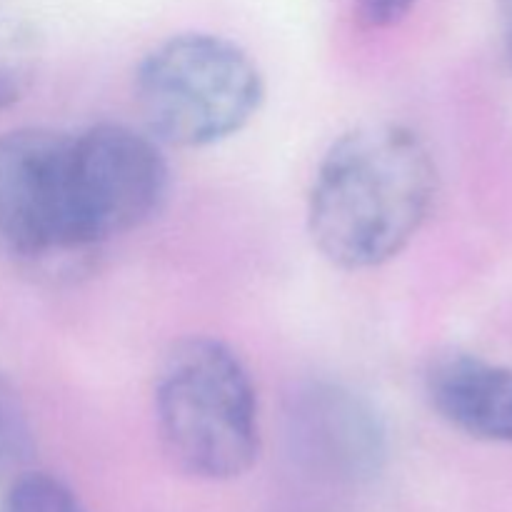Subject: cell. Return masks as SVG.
Instances as JSON below:
<instances>
[{
    "mask_svg": "<svg viewBox=\"0 0 512 512\" xmlns=\"http://www.w3.org/2000/svg\"><path fill=\"white\" fill-rule=\"evenodd\" d=\"M440 188L428 143L400 123H365L340 135L315 170L308 233L340 270L398 258L428 223Z\"/></svg>",
    "mask_w": 512,
    "mask_h": 512,
    "instance_id": "obj_1",
    "label": "cell"
},
{
    "mask_svg": "<svg viewBox=\"0 0 512 512\" xmlns=\"http://www.w3.org/2000/svg\"><path fill=\"white\" fill-rule=\"evenodd\" d=\"M153 405L165 453L190 478L228 483L258 463V393L223 340L190 335L175 343L155 378Z\"/></svg>",
    "mask_w": 512,
    "mask_h": 512,
    "instance_id": "obj_2",
    "label": "cell"
},
{
    "mask_svg": "<svg viewBox=\"0 0 512 512\" xmlns=\"http://www.w3.org/2000/svg\"><path fill=\"white\" fill-rule=\"evenodd\" d=\"M135 108L160 145L208 148L238 135L258 115L265 80L235 40L178 33L135 70Z\"/></svg>",
    "mask_w": 512,
    "mask_h": 512,
    "instance_id": "obj_3",
    "label": "cell"
},
{
    "mask_svg": "<svg viewBox=\"0 0 512 512\" xmlns=\"http://www.w3.org/2000/svg\"><path fill=\"white\" fill-rule=\"evenodd\" d=\"M170 170L150 133L100 123L68 135V205L73 240L93 255L148 223L168 195Z\"/></svg>",
    "mask_w": 512,
    "mask_h": 512,
    "instance_id": "obj_4",
    "label": "cell"
},
{
    "mask_svg": "<svg viewBox=\"0 0 512 512\" xmlns=\"http://www.w3.org/2000/svg\"><path fill=\"white\" fill-rule=\"evenodd\" d=\"M68 135L48 128L0 135V260L75 273L90 258L70 230Z\"/></svg>",
    "mask_w": 512,
    "mask_h": 512,
    "instance_id": "obj_5",
    "label": "cell"
},
{
    "mask_svg": "<svg viewBox=\"0 0 512 512\" xmlns=\"http://www.w3.org/2000/svg\"><path fill=\"white\" fill-rule=\"evenodd\" d=\"M288 438L300 463L343 483L373 480L388 458L378 410L343 385L313 383L298 390L288 410Z\"/></svg>",
    "mask_w": 512,
    "mask_h": 512,
    "instance_id": "obj_6",
    "label": "cell"
},
{
    "mask_svg": "<svg viewBox=\"0 0 512 512\" xmlns=\"http://www.w3.org/2000/svg\"><path fill=\"white\" fill-rule=\"evenodd\" d=\"M430 408L468 438L512 445V368L468 353L443 350L423 375Z\"/></svg>",
    "mask_w": 512,
    "mask_h": 512,
    "instance_id": "obj_7",
    "label": "cell"
},
{
    "mask_svg": "<svg viewBox=\"0 0 512 512\" xmlns=\"http://www.w3.org/2000/svg\"><path fill=\"white\" fill-rule=\"evenodd\" d=\"M43 60V35L33 20L0 8V110L18 105L33 88Z\"/></svg>",
    "mask_w": 512,
    "mask_h": 512,
    "instance_id": "obj_8",
    "label": "cell"
},
{
    "mask_svg": "<svg viewBox=\"0 0 512 512\" xmlns=\"http://www.w3.org/2000/svg\"><path fill=\"white\" fill-rule=\"evenodd\" d=\"M3 512H88L78 495L60 478L28 470L13 480Z\"/></svg>",
    "mask_w": 512,
    "mask_h": 512,
    "instance_id": "obj_9",
    "label": "cell"
},
{
    "mask_svg": "<svg viewBox=\"0 0 512 512\" xmlns=\"http://www.w3.org/2000/svg\"><path fill=\"white\" fill-rule=\"evenodd\" d=\"M33 455V430L18 390L0 375V468Z\"/></svg>",
    "mask_w": 512,
    "mask_h": 512,
    "instance_id": "obj_10",
    "label": "cell"
},
{
    "mask_svg": "<svg viewBox=\"0 0 512 512\" xmlns=\"http://www.w3.org/2000/svg\"><path fill=\"white\" fill-rule=\"evenodd\" d=\"M415 0H355L353 15L360 28L388 30L408 18Z\"/></svg>",
    "mask_w": 512,
    "mask_h": 512,
    "instance_id": "obj_11",
    "label": "cell"
},
{
    "mask_svg": "<svg viewBox=\"0 0 512 512\" xmlns=\"http://www.w3.org/2000/svg\"><path fill=\"white\" fill-rule=\"evenodd\" d=\"M500 10V30H503L505 53H508L512 63V0H498Z\"/></svg>",
    "mask_w": 512,
    "mask_h": 512,
    "instance_id": "obj_12",
    "label": "cell"
}]
</instances>
